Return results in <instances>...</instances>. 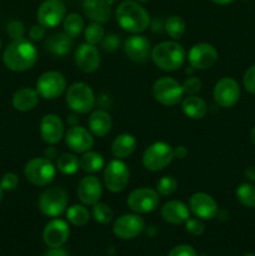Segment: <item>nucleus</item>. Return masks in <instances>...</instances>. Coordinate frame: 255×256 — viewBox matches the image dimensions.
I'll use <instances>...</instances> for the list:
<instances>
[{"mask_svg": "<svg viewBox=\"0 0 255 256\" xmlns=\"http://www.w3.org/2000/svg\"><path fill=\"white\" fill-rule=\"evenodd\" d=\"M152 44L145 36L140 34H132L124 42V52L132 62H144L152 55Z\"/></svg>", "mask_w": 255, "mask_h": 256, "instance_id": "6ab92c4d", "label": "nucleus"}, {"mask_svg": "<svg viewBox=\"0 0 255 256\" xmlns=\"http://www.w3.org/2000/svg\"><path fill=\"white\" fill-rule=\"evenodd\" d=\"M92 215L95 222H99V224H109L112 219V210L105 202H98L96 204L92 205Z\"/></svg>", "mask_w": 255, "mask_h": 256, "instance_id": "e433bc0d", "label": "nucleus"}, {"mask_svg": "<svg viewBox=\"0 0 255 256\" xmlns=\"http://www.w3.org/2000/svg\"><path fill=\"white\" fill-rule=\"evenodd\" d=\"M2 192H4V190H2V186H0V202L2 200Z\"/></svg>", "mask_w": 255, "mask_h": 256, "instance_id": "5fc2aeb1", "label": "nucleus"}, {"mask_svg": "<svg viewBox=\"0 0 255 256\" xmlns=\"http://www.w3.org/2000/svg\"><path fill=\"white\" fill-rule=\"evenodd\" d=\"M185 229L192 236H200L204 232L205 226L200 219H188L185 222Z\"/></svg>", "mask_w": 255, "mask_h": 256, "instance_id": "37998d69", "label": "nucleus"}, {"mask_svg": "<svg viewBox=\"0 0 255 256\" xmlns=\"http://www.w3.org/2000/svg\"><path fill=\"white\" fill-rule=\"evenodd\" d=\"M68 222L74 226H84L89 222L90 212L85 205H72L66 210Z\"/></svg>", "mask_w": 255, "mask_h": 256, "instance_id": "473e14b6", "label": "nucleus"}, {"mask_svg": "<svg viewBox=\"0 0 255 256\" xmlns=\"http://www.w3.org/2000/svg\"><path fill=\"white\" fill-rule=\"evenodd\" d=\"M189 208L192 214L200 220H212L219 212L218 202L206 192H195L190 196Z\"/></svg>", "mask_w": 255, "mask_h": 256, "instance_id": "dca6fc26", "label": "nucleus"}, {"mask_svg": "<svg viewBox=\"0 0 255 256\" xmlns=\"http://www.w3.org/2000/svg\"><path fill=\"white\" fill-rule=\"evenodd\" d=\"M19 185V178L14 172H6L2 175V180H0V186L4 192H12Z\"/></svg>", "mask_w": 255, "mask_h": 256, "instance_id": "79ce46f5", "label": "nucleus"}, {"mask_svg": "<svg viewBox=\"0 0 255 256\" xmlns=\"http://www.w3.org/2000/svg\"><path fill=\"white\" fill-rule=\"evenodd\" d=\"M65 100L75 114H88L95 106V94L92 88L85 82H74L66 90Z\"/></svg>", "mask_w": 255, "mask_h": 256, "instance_id": "20e7f679", "label": "nucleus"}, {"mask_svg": "<svg viewBox=\"0 0 255 256\" xmlns=\"http://www.w3.org/2000/svg\"><path fill=\"white\" fill-rule=\"evenodd\" d=\"M188 60L192 69L206 70L210 69L218 60V52L214 45L209 42H199L192 45L188 52Z\"/></svg>", "mask_w": 255, "mask_h": 256, "instance_id": "4468645a", "label": "nucleus"}, {"mask_svg": "<svg viewBox=\"0 0 255 256\" xmlns=\"http://www.w3.org/2000/svg\"><path fill=\"white\" fill-rule=\"evenodd\" d=\"M0 49H2V39H0Z\"/></svg>", "mask_w": 255, "mask_h": 256, "instance_id": "13d9d810", "label": "nucleus"}, {"mask_svg": "<svg viewBox=\"0 0 255 256\" xmlns=\"http://www.w3.org/2000/svg\"><path fill=\"white\" fill-rule=\"evenodd\" d=\"M66 9L62 0H44L38 8L36 19L46 29H54L64 20Z\"/></svg>", "mask_w": 255, "mask_h": 256, "instance_id": "f8f14e48", "label": "nucleus"}, {"mask_svg": "<svg viewBox=\"0 0 255 256\" xmlns=\"http://www.w3.org/2000/svg\"><path fill=\"white\" fill-rule=\"evenodd\" d=\"M136 149V139L132 134H120L112 144V152L116 159H126Z\"/></svg>", "mask_w": 255, "mask_h": 256, "instance_id": "cd10ccee", "label": "nucleus"}, {"mask_svg": "<svg viewBox=\"0 0 255 256\" xmlns=\"http://www.w3.org/2000/svg\"><path fill=\"white\" fill-rule=\"evenodd\" d=\"M182 85L185 94H189V95H195L196 92H199L202 88V80L196 76L188 78V79H185V82H182Z\"/></svg>", "mask_w": 255, "mask_h": 256, "instance_id": "a19ab883", "label": "nucleus"}, {"mask_svg": "<svg viewBox=\"0 0 255 256\" xmlns=\"http://www.w3.org/2000/svg\"><path fill=\"white\" fill-rule=\"evenodd\" d=\"M45 34H46V28L40 24L32 25L29 30V36L32 42H40V40L44 39Z\"/></svg>", "mask_w": 255, "mask_h": 256, "instance_id": "49530a36", "label": "nucleus"}, {"mask_svg": "<svg viewBox=\"0 0 255 256\" xmlns=\"http://www.w3.org/2000/svg\"><path fill=\"white\" fill-rule=\"evenodd\" d=\"M56 166L48 158H32L24 168V175L28 182L36 186H46L54 180Z\"/></svg>", "mask_w": 255, "mask_h": 256, "instance_id": "39448f33", "label": "nucleus"}, {"mask_svg": "<svg viewBox=\"0 0 255 256\" xmlns=\"http://www.w3.org/2000/svg\"><path fill=\"white\" fill-rule=\"evenodd\" d=\"M150 58L159 69L165 70V72H174L184 65L186 52L184 46L178 42L168 40V42H162L155 45L152 50Z\"/></svg>", "mask_w": 255, "mask_h": 256, "instance_id": "7ed1b4c3", "label": "nucleus"}, {"mask_svg": "<svg viewBox=\"0 0 255 256\" xmlns=\"http://www.w3.org/2000/svg\"><path fill=\"white\" fill-rule=\"evenodd\" d=\"M135 2H140V4H142V2H146L148 0H135Z\"/></svg>", "mask_w": 255, "mask_h": 256, "instance_id": "6e6d98bb", "label": "nucleus"}, {"mask_svg": "<svg viewBox=\"0 0 255 256\" xmlns=\"http://www.w3.org/2000/svg\"><path fill=\"white\" fill-rule=\"evenodd\" d=\"M116 22L122 30L132 34H140L150 26V15L140 2L125 0L120 2L115 12Z\"/></svg>", "mask_w": 255, "mask_h": 256, "instance_id": "f03ea898", "label": "nucleus"}, {"mask_svg": "<svg viewBox=\"0 0 255 256\" xmlns=\"http://www.w3.org/2000/svg\"><path fill=\"white\" fill-rule=\"evenodd\" d=\"M75 62L82 72L92 74L100 65V52L95 45L82 42L75 52Z\"/></svg>", "mask_w": 255, "mask_h": 256, "instance_id": "412c9836", "label": "nucleus"}, {"mask_svg": "<svg viewBox=\"0 0 255 256\" xmlns=\"http://www.w3.org/2000/svg\"><path fill=\"white\" fill-rule=\"evenodd\" d=\"M45 50L55 56H65L72 48V39L64 32H58L49 35L45 40Z\"/></svg>", "mask_w": 255, "mask_h": 256, "instance_id": "393cba45", "label": "nucleus"}, {"mask_svg": "<svg viewBox=\"0 0 255 256\" xmlns=\"http://www.w3.org/2000/svg\"><path fill=\"white\" fill-rule=\"evenodd\" d=\"M236 198L244 206L255 208V185L250 182L240 184L236 189Z\"/></svg>", "mask_w": 255, "mask_h": 256, "instance_id": "f704fd0d", "label": "nucleus"}, {"mask_svg": "<svg viewBox=\"0 0 255 256\" xmlns=\"http://www.w3.org/2000/svg\"><path fill=\"white\" fill-rule=\"evenodd\" d=\"M56 169L64 175H72L80 169V160L74 154L65 152L56 158Z\"/></svg>", "mask_w": 255, "mask_h": 256, "instance_id": "2f4dec72", "label": "nucleus"}, {"mask_svg": "<svg viewBox=\"0 0 255 256\" xmlns=\"http://www.w3.org/2000/svg\"><path fill=\"white\" fill-rule=\"evenodd\" d=\"M160 214L164 222L172 225H180L185 224L189 219L190 210L188 205L180 200H170L162 205Z\"/></svg>", "mask_w": 255, "mask_h": 256, "instance_id": "5701e85b", "label": "nucleus"}, {"mask_svg": "<svg viewBox=\"0 0 255 256\" xmlns=\"http://www.w3.org/2000/svg\"><path fill=\"white\" fill-rule=\"evenodd\" d=\"M182 109L188 118L194 120L202 119L208 112V104L198 95H189L182 102Z\"/></svg>", "mask_w": 255, "mask_h": 256, "instance_id": "c85d7f7f", "label": "nucleus"}, {"mask_svg": "<svg viewBox=\"0 0 255 256\" xmlns=\"http://www.w3.org/2000/svg\"><path fill=\"white\" fill-rule=\"evenodd\" d=\"M62 28H64L65 34L69 35L72 39L79 38L80 34L84 32V19L78 12H70V14L65 15L64 20H62Z\"/></svg>", "mask_w": 255, "mask_h": 256, "instance_id": "7c9ffc66", "label": "nucleus"}, {"mask_svg": "<svg viewBox=\"0 0 255 256\" xmlns=\"http://www.w3.org/2000/svg\"><path fill=\"white\" fill-rule=\"evenodd\" d=\"M5 66L12 72H26L38 62V50L30 40L22 38L12 40L2 54Z\"/></svg>", "mask_w": 255, "mask_h": 256, "instance_id": "f257e3e1", "label": "nucleus"}, {"mask_svg": "<svg viewBox=\"0 0 255 256\" xmlns=\"http://www.w3.org/2000/svg\"><path fill=\"white\" fill-rule=\"evenodd\" d=\"M79 160L82 170H84L85 172H90V174L100 172L102 168H105V162L102 155L100 152H92V150L84 152Z\"/></svg>", "mask_w": 255, "mask_h": 256, "instance_id": "c756f323", "label": "nucleus"}, {"mask_svg": "<svg viewBox=\"0 0 255 256\" xmlns=\"http://www.w3.org/2000/svg\"><path fill=\"white\" fill-rule=\"evenodd\" d=\"M250 139H252V142L255 145V126L252 128V132H250Z\"/></svg>", "mask_w": 255, "mask_h": 256, "instance_id": "864d4df0", "label": "nucleus"}, {"mask_svg": "<svg viewBox=\"0 0 255 256\" xmlns=\"http://www.w3.org/2000/svg\"><path fill=\"white\" fill-rule=\"evenodd\" d=\"M176 189L178 182L172 175H165V176L160 178L156 182L158 194L162 195V196H169V195L174 194L176 192Z\"/></svg>", "mask_w": 255, "mask_h": 256, "instance_id": "4c0bfd02", "label": "nucleus"}, {"mask_svg": "<svg viewBox=\"0 0 255 256\" xmlns=\"http://www.w3.org/2000/svg\"><path fill=\"white\" fill-rule=\"evenodd\" d=\"M104 185L109 192H122L130 180V170L122 159L110 160L104 169Z\"/></svg>", "mask_w": 255, "mask_h": 256, "instance_id": "1a4fd4ad", "label": "nucleus"}, {"mask_svg": "<svg viewBox=\"0 0 255 256\" xmlns=\"http://www.w3.org/2000/svg\"><path fill=\"white\" fill-rule=\"evenodd\" d=\"M105 36V30L100 22H92L88 26L84 28V38L85 42L92 45H96L102 42V38Z\"/></svg>", "mask_w": 255, "mask_h": 256, "instance_id": "c9c22d12", "label": "nucleus"}, {"mask_svg": "<svg viewBox=\"0 0 255 256\" xmlns=\"http://www.w3.org/2000/svg\"><path fill=\"white\" fill-rule=\"evenodd\" d=\"M188 148L184 146V145H179V146L174 148V158H178V159L182 160L188 156Z\"/></svg>", "mask_w": 255, "mask_h": 256, "instance_id": "09e8293b", "label": "nucleus"}, {"mask_svg": "<svg viewBox=\"0 0 255 256\" xmlns=\"http://www.w3.org/2000/svg\"><path fill=\"white\" fill-rule=\"evenodd\" d=\"M245 2H248V0H245Z\"/></svg>", "mask_w": 255, "mask_h": 256, "instance_id": "bf43d9fd", "label": "nucleus"}, {"mask_svg": "<svg viewBox=\"0 0 255 256\" xmlns=\"http://www.w3.org/2000/svg\"><path fill=\"white\" fill-rule=\"evenodd\" d=\"M244 175H245V178H246L248 180H249V182H255V168H248L246 170H245V172H244Z\"/></svg>", "mask_w": 255, "mask_h": 256, "instance_id": "3c124183", "label": "nucleus"}, {"mask_svg": "<svg viewBox=\"0 0 255 256\" xmlns=\"http://www.w3.org/2000/svg\"><path fill=\"white\" fill-rule=\"evenodd\" d=\"M242 82H244V88L250 92V94L255 95V64L252 65L242 78Z\"/></svg>", "mask_w": 255, "mask_h": 256, "instance_id": "c03bdc74", "label": "nucleus"}, {"mask_svg": "<svg viewBox=\"0 0 255 256\" xmlns=\"http://www.w3.org/2000/svg\"><path fill=\"white\" fill-rule=\"evenodd\" d=\"M244 256H255V254H252V252H249V254H245Z\"/></svg>", "mask_w": 255, "mask_h": 256, "instance_id": "4d7b16f0", "label": "nucleus"}, {"mask_svg": "<svg viewBox=\"0 0 255 256\" xmlns=\"http://www.w3.org/2000/svg\"><path fill=\"white\" fill-rule=\"evenodd\" d=\"M88 124H89L92 134H94L95 136L102 138L112 132V120L109 112L102 109H96L92 112L89 119H88Z\"/></svg>", "mask_w": 255, "mask_h": 256, "instance_id": "a878e982", "label": "nucleus"}, {"mask_svg": "<svg viewBox=\"0 0 255 256\" xmlns=\"http://www.w3.org/2000/svg\"><path fill=\"white\" fill-rule=\"evenodd\" d=\"M120 36L118 34H114V32H110V34L105 35L102 40V48L104 52H112L115 50H118L120 48Z\"/></svg>", "mask_w": 255, "mask_h": 256, "instance_id": "58836bf2", "label": "nucleus"}, {"mask_svg": "<svg viewBox=\"0 0 255 256\" xmlns=\"http://www.w3.org/2000/svg\"><path fill=\"white\" fill-rule=\"evenodd\" d=\"M39 92L36 89H32V88H20L19 90L14 92L12 95V106L18 110V112H26L34 109L39 102Z\"/></svg>", "mask_w": 255, "mask_h": 256, "instance_id": "bb28decb", "label": "nucleus"}, {"mask_svg": "<svg viewBox=\"0 0 255 256\" xmlns=\"http://www.w3.org/2000/svg\"><path fill=\"white\" fill-rule=\"evenodd\" d=\"M6 32L12 40L22 39V38H24L25 34L24 24L22 22H19V20H12V22H10L8 24Z\"/></svg>", "mask_w": 255, "mask_h": 256, "instance_id": "ea45409f", "label": "nucleus"}, {"mask_svg": "<svg viewBox=\"0 0 255 256\" xmlns=\"http://www.w3.org/2000/svg\"><path fill=\"white\" fill-rule=\"evenodd\" d=\"M70 228L66 222L62 219H52L48 222L42 232V239L49 248H60L68 242Z\"/></svg>", "mask_w": 255, "mask_h": 256, "instance_id": "aec40b11", "label": "nucleus"}, {"mask_svg": "<svg viewBox=\"0 0 255 256\" xmlns=\"http://www.w3.org/2000/svg\"><path fill=\"white\" fill-rule=\"evenodd\" d=\"M128 206L136 214H148L154 212L159 205V194L150 188H138L128 196Z\"/></svg>", "mask_w": 255, "mask_h": 256, "instance_id": "9b49d317", "label": "nucleus"}, {"mask_svg": "<svg viewBox=\"0 0 255 256\" xmlns=\"http://www.w3.org/2000/svg\"><path fill=\"white\" fill-rule=\"evenodd\" d=\"M112 2L109 0H84L82 9L85 15L95 22L104 24L110 20L112 16Z\"/></svg>", "mask_w": 255, "mask_h": 256, "instance_id": "b1692460", "label": "nucleus"}, {"mask_svg": "<svg viewBox=\"0 0 255 256\" xmlns=\"http://www.w3.org/2000/svg\"><path fill=\"white\" fill-rule=\"evenodd\" d=\"M210 2H212L214 4H218V5H228L230 4V2H234V0H210Z\"/></svg>", "mask_w": 255, "mask_h": 256, "instance_id": "603ef678", "label": "nucleus"}, {"mask_svg": "<svg viewBox=\"0 0 255 256\" xmlns=\"http://www.w3.org/2000/svg\"><path fill=\"white\" fill-rule=\"evenodd\" d=\"M64 138L68 148L78 154H84L94 146V138H92V132L82 126H78V125L72 126L65 132Z\"/></svg>", "mask_w": 255, "mask_h": 256, "instance_id": "f3484780", "label": "nucleus"}, {"mask_svg": "<svg viewBox=\"0 0 255 256\" xmlns=\"http://www.w3.org/2000/svg\"><path fill=\"white\" fill-rule=\"evenodd\" d=\"M40 136L46 144L55 145L62 139L65 135L64 122L59 115L46 114L42 118L39 125Z\"/></svg>", "mask_w": 255, "mask_h": 256, "instance_id": "a211bd4d", "label": "nucleus"}, {"mask_svg": "<svg viewBox=\"0 0 255 256\" xmlns=\"http://www.w3.org/2000/svg\"><path fill=\"white\" fill-rule=\"evenodd\" d=\"M174 159V148L165 142H152L142 154V165L150 172H160L172 164Z\"/></svg>", "mask_w": 255, "mask_h": 256, "instance_id": "0eeeda50", "label": "nucleus"}, {"mask_svg": "<svg viewBox=\"0 0 255 256\" xmlns=\"http://www.w3.org/2000/svg\"><path fill=\"white\" fill-rule=\"evenodd\" d=\"M182 85L178 80L170 76H162L152 85V95L155 100L165 106H175L184 96Z\"/></svg>", "mask_w": 255, "mask_h": 256, "instance_id": "6e6552de", "label": "nucleus"}, {"mask_svg": "<svg viewBox=\"0 0 255 256\" xmlns=\"http://www.w3.org/2000/svg\"><path fill=\"white\" fill-rule=\"evenodd\" d=\"M44 256H69V254H68L66 250L62 249V246H60V248H50V250H48Z\"/></svg>", "mask_w": 255, "mask_h": 256, "instance_id": "de8ad7c7", "label": "nucleus"}, {"mask_svg": "<svg viewBox=\"0 0 255 256\" xmlns=\"http://www.w3.org/2000/svg\"><path fill=\"white\" fill-rule=\"evenodd\" d=\"M145 222L139 214H124L118 218L112 225V232L122 240L135 239L144 232Z\"/></svg>", "mask_w": 255, "mask_h": 256, "instance_id": "ddd939ff", "label": "nucleus"}, {"mask_svg": "<svg viewBox=\"0 0 255 256\" xmlns=\"http://www.w3.org/2000/svg\"><path fill=\"white\" fill-rule=\"evenodd\" d=\"M168 256H198V254L194 248L190 245H178L168 254Z\"/></svg>", "mask_w": 255, "mask_h": 256, "instance_id": "a18cd8bd", "label": "nucleus"}, {"mask_svg": "<svg viewBox=\"0 0 255 256\" xmlns=\"http://www.w3.org/2000/svg\"><path fill=\"white\" fill-rule=\"evenodd\" d=\"M69 196L68 192L60 186L48 188L40 194L39 210L42 215L48 218H58L66 210Z\"/></svg>", "mask_w": 255, "mask_h": 256, "instance_id": "423d86ee", "label": "nucleus"}, {"mask_svg": "<svg viewBox=\"0 0 255 256\" xmlns=\"http://www.w3.org/2000/svg\"><path fill=\"white\" fill-rule=\"evenodd\" d=\"M66 90V79L56 70L45 72L36 82V92L46 100H54L62 96Z\"/></svg>", "mask_w": 255, "mask_h": 256, "instance_id": "9d476101", "label": "nucleus"}, {"mask_svg": "<svg viewBox=\"0 0 255 256\" xmlns=\"http://www.w3.org/2000/svg\"><path fill=\"white\" fill-rule=\"evenodd\" d=\"M165 32H168L172 39L179 40L182 35L185 34V30H186V24H185L184 19L179 15H172L166 19L165 22Z\"/></svg>", "mask_w": 255, "mask_h": 256, "instance_id": "72a5a7b5", "label": "nucleus"}, {"mask_svg": "<svg viewBox=\"0 0 255 256\" xmlns=\"http://www.w3.org/2000/svg\"><path fill=\"white\" fill-rule=\"evenodd\" d=\"M76 194L82 204L92 206V205L99 202L102 195V182L94 175L84 176L79 182Z\"/></svg>", "mask_w": 255, "mask_h": 256, "instance_id": "4be33fe9", "label": "nucleus"}, {"mask_svg": "<svg viewBox=\"0 0 255 256\" xmlns=\"http://www.w3.org/2000/svg\"><path fill=\"white\" fill-rule=\"evenodd\" d=\"M44 156L48 158V159H50V160H52V159H55V158H58L56 148H54V146H52V145H50L49 148H46V149H45V152H44Z\"/></svg>", "mask_w": 255, "mask_h": 256, "instance_id": "8fccbe9b", "label": "nucleus"}, {"mask_svg": "<svg viewBox=\"0 0 255 256\" xmlns=\"http://www.w3.org/2000/svg\"><path fill=\"white\" fill-rule=\"evenodd\" d=\"M214 100L219 106L232 108L240 98V86L232 78H222L214 86Z\"/></svg>", "mask_w": 255, "mask_h": 256, "instance_id": "2eb2a0df", "label": "nucleus"}]
</instances>
